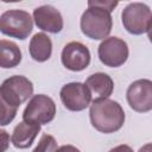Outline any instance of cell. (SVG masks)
<instances>
[{
	"mask_svg": "<svg viewBox=\"0 0 152 152\" xmlns=\"http://www.w3.org/2000/svg\"><path fill=\"white\" fill-rule=\"evenodd\" d=\"M118 2L114 1H88V8L81 17V31L88 38L100 40L106 39L113 26L110 12Z\"/></svg>",
	"mask_w": 152,
	"mask_h": 152,
	"instance_id": "6da1fadb",
	"label": "cell"
},
{
	"mask_svg": "<svg viewBox=\"0 0 152 152\" xmlns=\"http://www.w3.org/2000/svg\"><path fill=\"white\" fill-rule=\"evenodd\" d=\"M89 118L93 127L101 133H114L125 124V112L121 104L110 99L94 100L90 104Z\"/></svg>",
	"mask_w": 152,
	"mask_h": 152,
	"instance_id": "7a4b0ae2",
	"label": "cell"
},
{
	"mask_svg": "<svg viewBox=\"0 0 152 152\" xmlns=\"http://www.w3.org/2000/svg\"><path fill=\"white\" fill-rule=\"evenodd\" d=\"M121 20L124 27L131 34H144L150 32L152 13L146 4L131 2L122 10Z\"/></svg>",
	"mask_w": 152,
	"mask_h": 152,
	"instance_id": "3957f363",
	"label": "cell"
},
{
	"mask_svg": "<svg viewBox=\"0 0 152 152\" xmlns=\"http://www.w3.org/2000/svg\"><path fill=\"white\" fill-rule=\"evenodd\" d=\"M33 21L28 12L23 10H8L0 15V32L5 36L26 39L32 32Z\"/></svg>",
	"mask_w": 152,
	"mask_h": 152,
	"instance_id": "277c9868",
	"label": "cell"
},
{
	"mask_svg": "<svg viewBox=\"0 0 152 152\" xmlns=\"http://www.w3.org/2000/svg\"><path fill=\"white\" fill-rule=\"evenodd\" d=\"M33 95L32 82L21 75H14L6 78L0 86V96L11 106L19 108L21 103Z\"/></svg>",
	"mask_w": 152,
	"mask_h": 152,
	"instance_id": "5b68a950",
	"label": "cell"
},
{
	"mask_svg": "<svg viewBox=\"0 0 152 152\" xmlns=\"http://www.w3.org/2000/svg\"><path fill=\"white\" fill-rule=\"evenodd\" d=\"M56 115V104L53 100L44 94H37L31 97L23 112V121L30 124L45 125L53 120Z\"/></svg>",
	"mask_w": 152,
	"mask_h": 152,
	"instance_id": "8992f818",
	"label": "cell"
},
{
	"mask_svg": "<svg viewBox=\"0 0 152 152\" xmlns=\"http://www.w3.org/2000/svg\"><path fill=\"white\" fill-rule=\"evenodd\" d=\"M97 55L101 63L106 66L118 68L128 58V45L121 38L107 37L99 45Z\"/></svg>",
	"mask_w": 152,
	"mask_h": 152,
	"instance_id": "52a82bcc",
	"label": "cell"
},
{
	"mask_svg": "<svg viewBox=\"0 0 152 152\" xmlns=\"http://www.w3.org/2000/svg\"><path fill=\"white\" fill-rule=\"evenodd\" d=\"M129 107L139 113H146L152 109V82L141 78L132 82L126 91Z\"/></svg>",
	"mask_w": 152,
	"mask_h": 152,
	"instance_id": "ba28073f",
	"label": "cell"
},
{
	"mask_svg": "<svg viewBox=\"0 0 152 152\" xmlns=\"http://www.w3.org/2000/svg\"><path fill=\"white\" fill-rule=\"evenodd\" d=\"M64 107L71 112H81L91 102V95L84 83L70 82L62 87L59 91Z\"/></svg>",
	"mask_w": 152,
	"mask_h": 152,
	"instance_id": "9c48e42d",
	"label": "cell"
},
{
	"mask_svg": "<svg viewBox=\"0 0 152 152\" xmlns=\"http://www.w3.org/2000/svg\"><path fill=\"white\" fill-rule=\"evenodd\" d=\"M61 61L66 69L71 71H82L90 63V51L80 42H70L63 48Z\"/></svg>",
	"mask_w": 152,
	"mask_h": 152,
	"instance_id": "30bf717a",
	"label": "cell"
},
{
	"mask_svg": "<svg viewBox=\"0 0 152 152\" xmlns=\"http://www.w3.org/2000/svg\"><path fill=\"white\" fill-rule=\"evenodd\" d=\"M33 20L38 28L50 33H59L64 24L61 12L51 5L37 7L33 11Z\"/></svg>",
	"mask_w": 152,
	"mask_h": 152,
	"instance_id": "8fae6325",
	"label": "cell"
},
{
	"mask_svg": "<svg viewBox=\"0 0 152 152\" xmlns=\"http://www.w3.org/2000/svg\"><path fill=\"white\" fill-rule=\"evenodd\" d=\"M84 84L90 91L91 99L94 100H101V99H108L114 89V82L110 76H108L104 72H95L90 75Z\"/></svg>",
	"mask_w": 152,
	"mask_h": 152,
	"instance_id": "7c38bea8",
	"label": "cell"
},
{
	"mask_svg": "<svg viewBox=\"0 0 152 152\" xmlns=\"http://www.w3.org/2000/svg\"><path fill=\"white\" fill-rule=\"evenodd\" d=\"M39 132L40 125L21 121L14 127L11 137V142L17 148H28L33 144Z\"/></svg>",
	"mask_w": 152,
	"mask_h": 152,
	"instance_id": "4fadbf2b",
	"label": "cell"
},
{
	"mask_svg": "<svg viewBox=\"0 0 152 152\" xmlns=\"http://www.w3.org/2000/svg\"><path fill=\"white\" fill-rule=\"evenodd\" d=\"M28 51L36 62L48 61L52 53V42L50 37L44 32L36 33L30 40Z\"/></svg>",
	"mask_w": 152,
	"mask_h": 152,
	"instance_id": "5bb4252c",
	"label": "cell"
},
{
	"mask_svg": "<svg viewBox=\"0 0 152 152\" xmlns=\"http://www.w3.org/2000/svg\"><path fill=\"white\" fill-rule=\"evenodd\" d=\"M21 62V51L19 46L11 40H0V68L10 69Z\"/></svg>",
	"mask_w": 152,
	"mask_h": 152,
	"instance_id": "9a60e30c",
	"label": "cell"
},
{
	"mask_svg": "<svg viewBox=\"0 0 152 152\" xmlns=\"http://www.w3.org/2000/svg\"><path fill=\"white\" fill-rule=\"evenodd\" d=\"M18 112V108L7 103L0 96V126H6L13 121Z\"/></svg>",
	"mask_w": 152,
	"mask_h": 152,
	"instance_id": "2e32d148",
	"label": "cell"
},
{
	"mask_svg": "<svg viewBox=\"0 0 152 152\" xmlns=\"http://www.w3.org/2000/svg\"><path fill=\"white\" fill-rule=\"evenodd\" d=\"M58 148L56 139L50 134H43L32 152H55Z\"/></svg>",
	"mask_w": 152,
	"mask_h": 152,
	"instance_id": "e0dca14e",
	"label": "cell"
},
{
	"mask_svg": "<svg viewBox=\"0 0 152 152\" xmlns=\"http://www.w3.org/2000/svg\"><path fill=\"white\" fill-rule=\"evenodd\" d=\"M10 146V134L5 129H0V152H6Z\"/></svg>",
	"mask_w": 152,
	"mask_h": 152,
	"instance_id": "ac0fdd59",
	"label": "cell"
},
{
	"mask_svg": "<svg viewBox=\"0 0 152 152\" xmlns=\"http://www.w3.org/2000/svg\"><path fill=\"white\" fill-rule=\"evenodd\" d=\"M108 152H133V150H132L131 146L122 144V145H118V146L113 147V148L109 150Z\"/></svg>",
	"mask_w": 152,
	"mask_h": 152,
	"instance_id": "d6986e66",
	"label": "cell"
},
{
	"mask_svg": "<svg viewBox=\"0 0 152 152\" xmlns=\"http://www.w3.org/2000/svg\"><path fill=\"white\" fill-rule=\"evenodd\" d=\"M55 152H81V151L72 145H63V146L58 147Z\"/></svg>",
	"mask_w": 152,
	"mask_h": 152,
	"instance_id": "ffe728a7",
	"label": "cell"
},
{
	"mask_svg": "<svg viewBox=\"0 0 152 152\" xmlns=\"http://www.w3.org/2000/svg\"><path fill=\"white\" fill-rule=\"evenodd\" d=\"M138 152H152V145L148 142V144H146V145H144Z\"/></svg>",
	"mask_w": 152,
	"mask_h": 152,
	"instance_id": "44dd1931",
	"label": "cell"
}]
</instances>
